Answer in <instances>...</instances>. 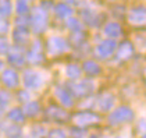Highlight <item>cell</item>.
<instances>
[{"label":"cell","instance_id":"52a82bcc","mask_svg":"<svg viewBox=\"0 0 146 138\" xmlns=\"http://www.w3.org/2000/svg\"><path fill=\"white\" fill-rule=\"evenodd\" d=\"M56 96L64 106H72V96L70 95V92H68L67 89H64V88H57Z\"/></svg>","mask_w":146,"mask_h":138},{"label":"cell","instance_id":"6da1fadb","mask_svg":"<svg viewBox=\"0 0 146 138\" xmlns=\"http://www.w3.org/2000/svg\"><path fill=\"white\" fill-rule=\"evenodd\" d=\"M134 117V113L129 107H118L117 110H114L110 115V123L111 124H121L125 121H129Z\"/></svg>","mask_w":146,"mask_h":138},{"label":"cell","instance_id":"8992f818","mask_svg":"<svg viewBox=\"0 0 146 138\" xmlns=\"http://www.w3.org/2000/svg\"><path fill=\"white\" fill-rule=\"evenodd\" d=\"M50 52L52 53H54V55H58V53H61V52H66L67 50V43L63 41V39H60V38H53V39H50Z\"/></svg>","mask_w":146,"mask_h":138},{"label":"cell","instance_id":"9a60e30c","mask_svg":"<svg viewBox=\"0 0 146 138\" xmlns=\"http://www.w3.org/2000/svg\"><path fill=\"white\" fill-rule=\"evenodd\" d=\"M131 55H132V47H131L129 43H124V45L120 47L118 53H117L118 59H128Z\"/></svg>","mask_w":146,"mask_h":138},{"label":"cell","instance_id":"44dd1931","mask_svg":"<svg viewBox=\"0 0 146 138\" xmlns=\"http://www.w3.org/2000/svg\"><path fill=\"white\" fill-rule=\"evenodd\" d=\"M1 67H3V63H1V61H0V69H1Z\"/></svg>","mask_w":146,"mask_h":138},{"label":"cell","instance_id":"7402d4cb","mask_svg":"<svg viewBox=\"0 0 146 138\" xmlns=\"http://www.w3.org/2000/svg\"><path fill=\"white\" fill-rule=\"evenodd\" d=\"M143 138H146V134H145V135H143Z\"/></svg>","mask_w":146,"mask_h":138},{"label":"cell","instance_id":"7a4b0ae2","mask_svg":"<svg viewBox=\"0 0 146 138\" xmlns=\"http://www.w3.org/2000/svg\"><path fill=\"white\" fill-rule=\"evenodd\" d=\"M24 84L28 89H36L43 84V78L39 73L31 70V71H27L24 74Z\"/></svg>","mask_w":146,"mask_h":138},{"label":"cell","instance_id":"4fadbf2b","mask_svg":"<svg viewBox=\"0 0 146 138\" xmlns=\"http://www.w3.org/2000/svg\"><path fill=\"white\" fill-rule=\"evenodd\" d=\"M49 116H50L52 120H66V117H67L64 110H60V109H56V107L49 109Z\"/></svg>","mask_w":146,"mask_h":138},{"label":"cell","instance_id":"5b68a950","mask_svg":"<svg viewBox=\"0 0 146 138\" xmlns=\"http://www.w3.org/2000/svg\"><path fill=\"white\" fill-rule=\"evenodd\" d=\"M1 80H3V84H4L6 87H9V88H15V87L18 85V75H17V73L13 71V70H6V71L3 73Z\"/></svg>","mask_w":146,"mask_h":138},{"label":"cell","instance_id":"ba28073f","mask_svg":"<svg viewBox=\"0 0 146 138\" xmlns=\"http://www.w3.org/2000/svg\"><path fill=\"white\" fill-rule=\"evenodd\" d=\"M114 49H115V43H114V42H111V41H110V42H103V43L98 47V53H99L100 57H109L113 52H114Z\"/></svg>","mask_w":146,"mask_h":138},{"label":"cell","instance_id":"9c48e42d","mask_svg":"<svg viewBox=\"0 0 146 138\" xmlns=\"http://www.w3.org/2000/svg\"><path fill=\"white\" fill-rule=\"evenodd\" d=\"M113 105H114V96L110 93H106V95L100 96V99L98 101V106H99L100 110H109L113 107Z\"/></svg>","mask_w":146,"mask_h":138},{"label":"cell","instance_id":"ffe728a7","mask_svg":"<svg viewBox=\"0 0 146 138\" xmlns=\"http://www.w3.org/2000/svg\"><path fill=\"white\" fill-rule=\"evenodd\" d=\"M50 138H67V135L64 134V131L61 130H53L50 133Z\"/></svg>","mask_w":146,"mask_h":138},{"label":"cell","instance_id":"8fae6325","mask_svg":"<svg viewBox=\"0 0 146 138\" xmlns=\"http://www.w3.org/2000/svg\"><path fill=\"white\" fill-rule=\"evenodd\" d=\"M84 70H85V73L89 74V75H96V74L100 73L99 66H98L95 61H86V63H84Z\"/></svg>","mask_w":146,"mask_h":138},{"label":"cell","instance_id":"603a6c76","mask_svg":"<svg viewBox=\"0 0 146 138\" xmlns=\"http://www.w3.org/2000/svg\"><path fill=\"white\" fill-rule=\"evenodd\" d=\"M0 115H1V110H0Z\"/></svg>","mask_w":146,"mask_h":138},{"label":"cell","instance_id":"5bb4252c","mask_svg":"<svg viewBox=\"0 0 146 138\" xmlns=\"http://www.w3.org/2000/svg\"><path fill=\"white\" fill-rule=\"evenodd\" d=\"M66 74H67L70 78L77 80L79 75H81V69H79L78 66H75V64H70V66H67V69H66Z\"/></svg>","mask_w":146,"mask_h":138},{"label":"cell","instance_id":"e0dca14e","mask_svg":"<svg viewBox=\"0 0 146 138\" xmlns=\"http://www.w3.org/2000/svg\"><path fill=\"white\" fill-rule=\"evenodd\" d=\"M9 61L11 64H15V66H21L24 64V56L21 53H15V52H11L9 55Z\"/></svg>","mask_w":146,"mask_h":138},{"label":"cell","instance_id":"2e32d148","mask_svg":"<svg viewBox=\"0 0 146 138\" xmlns=\"http://www.w3.org/2000/svg\"><path fill=\"white\" fill-rule=\"evenodd\" d=\"M39 113V105L36 103V102H29V103H27L25 106V115L28 116H36Z\"/></svg>","mask_w":146,"mask_h":138},{"label":"cell","instance_id":"7c38bea8","mask_svg":"<svg viewBox=\"0 0 146 138\" xmlns=\"http://www.w3.org/2000/svg\"><path fill=\"white\" fill-rule=\"evenodd\" d=\"M9 119L14 121V123H23L24 119H25V115H24L23 110L20 109H13L11 112L9 113Z\"/></svg>","mask_w":146,"mask_h":138},{"label":"cell","instance_id":"277c9868","mask_svg":"<svg viewBox=\"0 0 146 138\" xmlns=\"http://www.w3.org/2000/svg\"><path fill=\"white\" fill-rule=\"evenodd\" d=\"M74 120L78 126H89L93 123H98L99 117L92 112H79L74 116Z\"/></svg>","mask_w":146,"mask_h":138},{"label":"cell","instance_id":"3957f363","mask_svg":"<svg viewBox=\"0 0 146 138\" xmlns=\"http://www.w3.org/2000/svg\"><path fill=\"white\" fill-rule=\"evenodd\" d=\"M92 89H93V82L90 80H84L81 82H78V84L71 85V91L77 96H85V95L90 93Z\"/></svg>","mask_w":146,"mask_h":138},{"label":"cell","instance_id":"ac0fdd59","mask_svg":"<svg viewBox=\"0 0 146 138\" xmlns=\"http://www.w3.org/2000/svg\"><path fill=\"white\" fill-rule=\"evenodd\" d=\"M20 128L18 127H15V126H10L7 130H6V135L9 138H18L20 137Z\"/></svg>","mask_w":146,"mask_h":138},{"label":"cell","instance_id":"30bf717a","mask_svg":"<svg viewBox=\"0 0 146 138\" xmlns=\"http://www.w3.org/2000/svg\"><path fill=\"white\" fill-rule=\"evenodd\" d=\"M28 60L31 61V63H39L40 60H42V53H40V49H38V45L32 46V49L29 50V53H28Z\"/></svg>","mask_w":146,"mask_h":138},{"label":"cell","instance_id":"d6986e66","mask_svg":"<svg viewBox=\"0 0 146 138\" xmlns=\"http://www.w3.org/2000/svg\"><path fill=\"white\" fill-rule=\"evenodd\" d=\"M9 102H10V95H9L6 91H1L0 92V103L7 105Z\"/></svg>","mask_w":146,"mask_h":138}]
</instances>
